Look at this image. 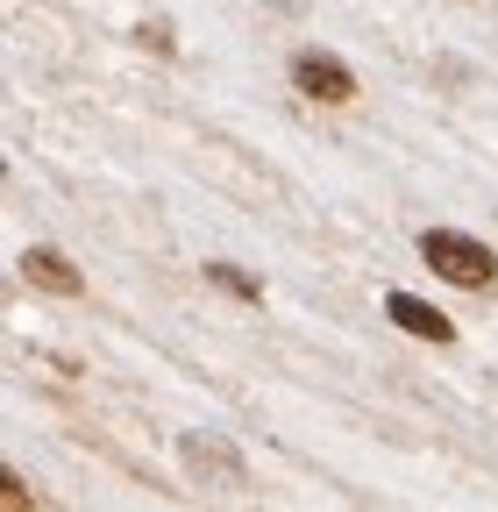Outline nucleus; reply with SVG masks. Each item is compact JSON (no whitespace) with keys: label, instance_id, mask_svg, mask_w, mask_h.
Returning <instances> with one entry per match:
<instances>
[{"label":"nucleus","instance_id":"1","mask_svg":"<svg viewBox=\"0 0 498 512\" xmlns=\"http://www.w3.org/2000/svg\"><path fill=\"white\" fill-rule=\"evenodd\" d=\"M420 256H427L449 285H463V292H484V285L498 278V256H491L477 235H456V228H427V235H420Z\"/></svg>","mask_w":498,"mask_h":512},{"label":"nucleus","instance_id":"2","mask_svg":"<svg viewBox=\"0 0 498 512\" xmlns=\"http://www.w3.org/2000/svg\"><path fill=\"white\" fill-rule=\"evenodd\" d=\"M292 86H299L306 100H328V107L356 100V72H349L342 57H328V50H299V57H292Z\"/></svg>","mask_w":498,"mask_h":512},{"label":"nucleus","instance_id":"3","mask_svg":"<svg viewBox=\"0 0 498 512\" xmlns=\"http://www.w3.org/2000/svg\"><path fill=\"white\" fill-rule=\"evenodd\" d=\"M178 456H185V470H193V477H214L221 491H242V456H235L228 441H214V434H185Z\"/></svg>","mask_w":498,"mask_h":512},{"label":"nucleus","instance_id":"4","mask_svg":"<svg viewBox=\"0 0 498 512\" xmlns=\"http://www.w3.org/2000/svg\"><path fill=\"white\" fill-rule=\"evenodd\" d=\"M385 313L399 320L406 335H420V342H456V320H449L442 306H427V299H413V292H392V299H385Z\"/></svg>","mask_w":498,"mask_h":512},{"label":"nucleus","instance_id":"5","mask_svg":"<svg viewBox=\"0 0 498 512\" xmlns=\"http://www.w3.org/2000/svg\"><path fill=\"white\" fill-rule=\"evenodd\" d=\"M22 278H29V285H43V292H57V299L86 292V278L72 271V256H57V249H22Z\"/></svg>","mask_w":498,"mask_h":512},{"label":"nucleus","instance_id":"6","mask_svg":"<svg viewBox=\"0 0 498 512\" xmlns=\"http://www.w3.org/2000/svg\"><path fill=\"white\" fill-rule=\"evenodd\" d=\"M207 278H214L221 292H235V299H264V285L249 278V271H235V264H207Z\"/></svg>","mask_w":498,"mask_h":512},{"label":"nucleus","instance_id":"7","mask_svg":"<svg viewBox=\"0 0 498 512\" xmlns=\"http://www.w3.org/2000/svg\"><path fill=\"white\" fill-rule=\"evenodd\" d=\"M0 491H8V498H0V512H29V491H22V477H0Z\"/></svg>","mask_w":498,"mask_h":512},{"label":"nucleus","instance_id":"8","mask_svg":"<svg viewBox=\"0 0 498 512\" xmlns=\"http://www.w3.org/2000/svg\"><path fill=\"white\" fill-rule=\"evenodd\" d=\"M136 36H143V43H150V50H164V57H171V22H143V29H136Z\"/></svg>","mask_w":498,"mask_h":512}]
</instances>
